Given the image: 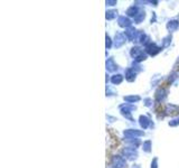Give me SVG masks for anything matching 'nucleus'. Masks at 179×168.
<instances>
[{
  "instance_id": "f257e3e1",
  "label": "nucleus",
  "mask_w": 179,
  "mask_h": 168,
  "mask_svg": "<svg viewBox=\"0 0 179 168\" xmlns=\"http://www.w3.org/2000/svg\"><path fill=\"white\" fill-rule=\"evenodd\" d=\"M119 21H120V26H129L130 25V21H129V19L124 18V17H121V18L119 19Z\"/></svg>"
},
{
  "instance_id": "f03ea898",
  "label": "nucleus",
  "mask_w": 179,
  "mask_h": 168,
  "mask_svg": "<svg viewBox=\"0 0 179 168\" xmlns=\"http://www.w3.org/2000/svg\"><path fill=\"white\" fill-rule=\"evenodd\" d=\"M140 120H141V126L146 128V127H147V123H148V121H149V120L147 119L146 117H141V118H140Z\"/></svg>"
},
{
  "instance_id": "7ed1b4c3",
  "label": "nucleus",
  "mask_w": 179,
  "mask_h": 168,
  "mask_svg": "<svg viewBox=\"0 0 179 168\" xmlns=\"http://www.w3.org/2000/svg\"><path fill=\"white\" fill-rule=\"evenodd\" d=\"M121 81H122V76H121V75H118V77L114 76L113 79H112V82H113V83H120Z\"/></svg>"
}]
</instances>
